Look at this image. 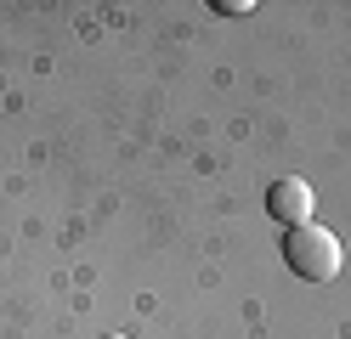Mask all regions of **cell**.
<instances>
[{
  "mask_svg": "<svg viewBox=\"0 0 351 339\" xmlns=\"http://www.w3.org/2000/svg\"><path fill=\"white\" fill-rule=\"evenodd\" d=\"M283 260H289V271L295 277H306V283H335L340 277V266H346V249H340V238L328 232V226H295L289 238H283Z\"/></svg>",
  "mask_w": 351,
  "mask_h": 339,
  "instance_id": "cell-1",
  "label": "cell"
},
{
  "mask_svg": "<svg viewBox=\"0 0 351 339\" xmlns=\"http://www.w3.org/2000/svg\"><path fill=\"white\" fill-rule=\"evenodd\" d=\"M312 203H317V192H312V181H300V175H283V181H272V192H267V210L289 226H312Z\"/></svg>",
  "mask_w": 351,
  "mask_h": 339,
  "instance_id": "cell-2",
  "label": "cell"
},
{
  "mask_svg": "<svg viewBox=\"0 0 351 339\" xmlns=\"http://www.w3.org/2000/svg\"><path fill=\"white\" fill-rule=\"evenodd\" d=\"M215 12H227V17H244V12H255L250 0H215Z\"/></svg>",
  "mask_w": 351,
  "mask_h": 339,
  "instance_id": "cell-3",
  "label": "cell"
},
{
  "mask_svg": "<svg viewBox=\"0 0 351 339\" xmlns=\"http://www.w3.org/2000/svg\"><path fill=\"white\" fill-rule=\"evenodd\" d=\"M102 339H130V334H102Z\"/></svg>",
  "mask_w": 351,
  "mask_h": 339,
  "instance_id": "cell-4",
  "label": "cell"
}]
</instances>
